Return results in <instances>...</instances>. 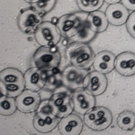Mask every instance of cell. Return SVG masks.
Wrapping results in <instances>:
<instances>
[{
    "label": "cell",
    "instance_id": "13",
    "mask_svg": "<svg viewBox=\"0 0 135 135\" xmlns=\"http://www.w3.org/2000/svg\"><path fill=\"white\" fill-rule=\"evenodd\" d=\"M25 88L34 91L42 88L47 82L45 71L37 67L28 69L24 75Z\"/></svg>",
    "mask_w": 135,
    "mask_h": 135
},
{
    "label": "cell",
    "instance_id": "18",
    "mask_svg": "<svg viewBox=\"0 0 135 135\" xmlns=\"http://www.w3.org/2000/svg\"><path fill=\"white\" fill-rule=\"evenodd\" d=\"M0 81L4 84L25 83L22 73L14 68H7L0 72Z\"/></svg>",
    "mask_w": 135,
    "mask_h": 135
},
{
    "label": "cell",
    "instance_id": "25",
    "mask_svg": "<svg viewBox=\"0 0 135 135\" xmlns=\"http://www.w3.org/2000/svg\"><path fill=\"white\" fill-rule=\"evenodd\" d=\"M121 2L128 10L135 11V0H121Z\"/></svg>",
    "mask_w": 135,
    "mask_h": 135
},
{
    "label": "cell",
    "instance_id": "8",
    "mask_svg": "<svg viewBox=\"0 0 135 135\" xmlns=\"http://www.w3.org/2000/svg\"><path fill=\"white\" fill-rule=\"evenodd\" d=\"M15 100L17 108L19 111L30 113L38 108L41 103V97L37 91L27 89L16 97Z\"/></svg>",
    "mask_w": 135,
    "mask_h": 135
},
{
    "label": "cell",
    "instance_id": "2",
    "mask_svg": "<svg viewBox=\"0 0 135 135\" xmlns=\"http://www.w3.org/2000/svg\"><path fill=\"white\" fill-rule=\"evenodd\" d=\"M84 122L89 128L97 131H104L112 122V114L107 108L103 106L94 107L84 116Z\"/></svg>",
    "mask_w": 135,
    "mask_h": 135
},
{
    "label": "cell",
    "instance_id": "6",
    "mask_svg": "<svg viewBox=\"0 0 135 135\" xmlns=\"http://www.w3.org/2000/svg\"><path fill=\"white\" fill-rule=\"evenodd\" d=\"M50 111L58 118H63L72 113L73 107L72 99L65 93H58L53 95L49 100Z\"/></svg>",
    "mask_w": 135,
    "mask_h": 135
},
{
    "label": "cell",
    "instance_id": "9",
    "mask_svg": "<svg viewBox=\"0 0 135 135\" xmlns=\"http://www.w3.org/2000/svg\"><path fill=\"white\" fill-rule=\"evenodd\" d=\"M95 55L88 45H83L75 49L70 56V62L75 68L85 69L93 64Z\"/></svg>",
    "mask_w": 135,
    "mask_h": 135
},
{
    "label": "cell",
    "instance_id": "16",
    "mask_svg": "<svg viewBox=\"0 0 135 135\" xmlns=\"http://www.w3.org/2000/svg\"><path fill=\"white\" fill-rule=\"evenodd\" d=\"M115 55L111 52L104 51L95 55L93 66L95 70L104 74L111 72L115 68Z\"/></svg>",
    "mask_w": 135,
    "mask_h": 135
},
{
    "label": "cell",
    "instance_id": "26",
    "mask_svg": "<svg viewBox=\"0 0 135 135\" xmlns=\"http://www.w3.org/2000/svg\"><path fill=\"white\" fill-rule=\"evenodd\" d=\"M121 0H104V1L109 4H115L117 3H119Z\"/></svg>",
    "mask_w": 135,
    "mask_h": 135
},
{
    "label": "cell",
    "instance_id": "10",
    "mask_svg": "<svg viewBox=\"0 0 135 135\" xmlns=\"http://www.w3.org/2000/svg\"><path fill=\"white\" fill-rule=\"evenodd\" d=\"M58 118V117L50 111H41L38 113L33 118V126L40 133H49L57 126Z\"/></svg>",
    "mask_w": 135,
    "mask_h": 135
},
{
    "label": "cell",
    "instance_id": "24",
    "mask_svg": "<svg viewBox=\"0 0 135 135\" xmlns=\"http://www.w3.org/2000/svg\"><path fill=\"white\" fill-rule=\"evenodd\" d=\"M126 29L130 35L135 39V11L129 16L126 22Z\"/></svg>",
    "mask_w": 135,
    "mask_h": 135
},
{
    "label": "cell",
    "instance_id": "27",
    "mask_svg": "<svg viewBox=\"0 0 135 135\" xmlns=\"http://www.w3.org/2000/svg\"><path fill=\"white\" fill-rule=\"evenodd\" d=\"M26 2L28 3H31V4H34L37 3L39 0H24Z\"/></svg>",
    "mask_w": 135,
    "mask_h": 135
},
{
    "label": "cell",
    "instance_id": "22",
    "mask_svg": "<svg viewBox=\"0 0 135 135\" xmlns=\"http://www.w3.org/2000/svg\"><path fill=\"white\" fill-rule=\"evenodd\" d=\"M104 2V0H76L79 8L82 11L89 13L99 9Z\"/></svg>",
    "mask_w": 135,
    "mask_h": 135
},
{
    "label": "cell",
    "instance_id": "12",
    "mask_svg": "<svg viewBox=\"0 0 135 135\" xmlns=\"http://www.w3.org/2000/svg\"><path fill=\"white\" fill-rule=\"evenodd\" d=\"M105 14L109 23L114 26H122L126 23L130 15L129 10L119 2L109 4Z\"/></svg>",
    "mask_w": 135,
    "mask_h": 135
},
{
    "label": "cell",
    "instance_id": "5",
    "mask_svg": "<svg viewBox=\"0 0 135 135\" xmlns=\"http://www.w3.org/2000/svg\"><path fill=\"white\" fill-rule=\"evenodd\" d=\"M42 16L36 10L26 9L18 16L17 24L19 30L27 34L34 33L39 26L43 22Z\"/></svg>",
    "mask_w": 135,
    "mask_h": 135
},
{
    "label": "cell",
    "instance_id": "4",
    "mask_svg": "<svg viewBox=\"0 0 135 135\" xmlns=\"http://www.w3.org/2000/svg\"><path fill=\"white\" fill-rule=\"evenodd\" d=\"M56 25L62 36L70 38L80 32L82 21L77 14H67L58 20Z\"/></svg>",
    "mask_w": 135,
    "mask_h": 135
},
{
    "label": "cell",
    "instance_id": "11",
    "mask_svg": "<svg viewBox=\"0 0 135 135\" xmlns=\"http://www.w3.org/2000/svg\"><path fill=\"white\" fill-rule=\"evenodd\" d=\"M72 102L73 110L81 115H84L96 104L94 96L87 90L75 92L72 95Z\"/></svg>",
    "mask_w": 135,
    "mask_h": 135
},
{
    "label": "cell",
    "instance_id": "1",
    "mask_svg": "<svg viewBox=\"0 0 135 135\" xmlns=\"http://www.w3.org/2000/svg\"><path fill=\"white\" fill-rule=\"evenodd\" d=\"M33 59L36 67L45 71H51L59 65L61 55L55 46H41L35 51Z\"/></svg>",
    "mask_w": 135,
    "mask_h": 135
},
{
    "label": "cell",
    "instance_id": "3",
    "mask_svg": "<svg viewBox=\"0 0 135 135\" xmlns=\"http://www.w3.org/2000/svg\"><path fill=\"white\" fill-rule=\"evenodd\" d=\"M34 34L37 43L43 46H55L61 36L56 24L49 21L43 22Z\"/></svg>",
    "mask_w": 135,
    "mask_h": 135
},
{
    "label": "cell",
    "instance_id": "15",
    "mask_svg": "<svg viewBox=\"0 0 135 135\" xmlns=\"http://www.w3.org/2000/svg\"><path fill=\"white\" fill-rule=\"evenodd\" d=\"M83 123L76 114H70L63 117L59 122L58 128L62 135H79L83 129Z\"/></svg>",
    "mask_w": 135,
    "mask_h": 135
},
{
    "label": "cell",
    "instance_id": "23",
    "mask_svg": "<svg viewBox=\"0 0 135 135\" xmlns=\"http://www.w3.org/2000/svg\"><path fill=\"white\" fill-rule=\"evenodd\" d=\"M57 2V0H39L33 4L34 9L42 16H44L54 9Z\"/></svg>",
    "mask_w": 135,
    "mask_h": 135
},
{
    "label": "cell",
    "instance_id": "7",
    "mask_svg": "<svg viewBox=\"0 0 135 135\" xmlns=\"http://www.w3.org/2000/svg\"><path fill=\"white\" fill-rule=\"evenodd\" d=\"M83 85L86 90L93 96H99L106 90L108 79L104 74L95 70L86 76Z\"/></svg>",
    "mask_w": 135,
    "mask_h": 135
},
{
    "label": "cell",
    "instance_id": "14",
    "mask_svg": "<svg viewBox=\"0 0 135 135\" xmlns=\"http://www.w3.org/2000/svg\"><path fill=\"white\" fill-rule=\"evenodd\" d=\"M115 68L117 71L124 76L135 75V53L132 52L121 53L116 58Z\"/></svg>",
    "mask_w": 135,
    "mask_h": 135
},
{
    "label": "cell",
    "instance_id": "17",
    "mask_svg": "<svg viewBox=\"0 0 135 135\" xmlns=\"http://www.w3.org/2000/svg\"><path fill=\"white\" fill-rule=\"evenodd\" d=\"M86 22L88 28L94 33H102L105 31L109 25L105 13L99 10L89 13Z\"/></svg>",
    "mask_w": 135,
    "mask_h": 135
},
{
    "label": "cell",
    "instance_id": "21",
    "mask_svg": "<svg viewBox=\"0 0 135 135\" xmlns=\"http://www.w3.org/2000/svg\"><path fill=\"white\" fill-rule=\"evenodd\" d=\"M17 106L15 99L14 97L5 95L0 98V114L4 116H9L13 114L16 110Z\"/></svg>",
    "mask_w": 135,
    "mask_h": 135
},
{
    "label": "cell",
    "instance_id": "19",
    "mask_svg": "<svg viewBox=\"0 0 135 135\" xmlns=\"http://www.w3.org/2000/svg\"><path fill=\"white\" fill-rule=\"evenodd\" d=\"M117 123L119 127L123 130H132L135 127V113L129 110L123 112L119 115Z\"/></svg>",
    "mask_w": 135,
    "mask_h": 135
},
{
    "label": "cell",
    "instance_id": "20",
    "mask_svg": "<svg viewBox=\"0 0 135 135\" xmlns=\"http://www.w3.org/2000/svg\"><path fill=\"white\" fill-rule=\"evenodd\" d=\"M25 87V83L21 84H4L0 81L1 91L3 95L16 97L20 95Z\"/></svg>",
    "mask_w": 135,
    "mask_h": 135
}]
</instances>
